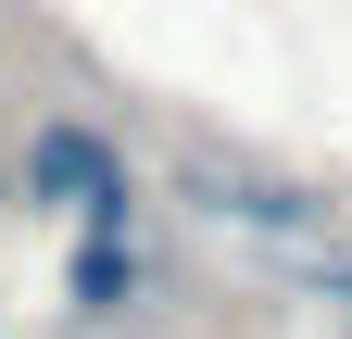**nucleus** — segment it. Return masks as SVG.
Returning a JSON list of instances; mask_svg holds the SVG:
<instances>
[{"instance_id":"nucleus-1","label":"nucleus","mask_w":352,"mask_h":339,"mask_svg":"<svg viewBox=\"0 0 352 339\" xmlns=\"http://www.w3.org/2000/svg\"><path fill=\"white\" fill-rule=\"evenodd\" d=\"M25 201L63 214V226H126V214H139V176H126V151L101 139V126L38 113L25 126Z\"/></svg>"},{"instance_id":"nucleus-2","label":"nucleus","mask_w":352,"mask_h":339,"mask_svg":"<svg viewBox=\"0 0 352 339\" xmlns=\"http://www.w3.org/2000/svg\"><path fill=\"white\" fill-rule=\"evenodd\" d=\"M139 277H151V264H139V251H126V226H88V239H76V264H63V289H76L88 314H113V302H139Z\"/></svg>"}]
</instances>
